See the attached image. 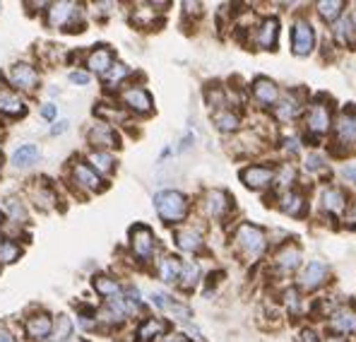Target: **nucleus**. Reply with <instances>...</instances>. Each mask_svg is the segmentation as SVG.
<instances>
[{
	"instance_id": "f257e3e1",
	"label": "nucleus",
	"mask_w": 356,
	"mask_h": 342,
	"mask_svg": "<svg viewBox=\"0 0 356 342\" xmlns=\"http://www.w3.org/2000/svg\"><path fill=\"white\" fill-rule=\"evenodd\" d=\"M334 125V107L327 97H316L303 111V130L306 138L321 140Z\"/></svg>"
},
{
	"instance_id": "f03ea898",
	"label": "nucleus",
	"mask_w": 356,
	"mask_h": 342,
	"mask_svg": "<svg viewBox=\"0 0 356 342\" xmlns=\"http://www.w3.org/2000/svg\"><path fill=\"white\" fill-rule=\"evenodd\" d=\"M234 246H236V251L243 258H248V261H258L267 249L265 229L255 227V224H250V222L238 224L236 234H234Z\"/></svg>"
},
{
	"instance_id": "7ed1b4c3",
	"label": "nucleus",
	"mask_w": 356,
	"mask_h": 342,
	"mask_svg": "<svg viewBox=\"0 0 356 342\" xmlns=\"http://www.w3.org/2000/svg\"><path fill=\"white\" fill-rule=\"evenodd\" d=\"M154 208L161 222L178 224L186 219L188 215V198L181 191H159L154 196Z\"/></svg>"
},
{
	"instance_id": "20e7f679",
	"label": "nucleus",
	"mask_w": 356,
	"mask_h": 342,
	"mask_svg": "<svg viewBox=\"0 0 356 342\" xmlns=\"http://www.w3.org/2000/svg\"><path fill=\"white\" fill-rule=\"evenodd\" d=\"M316 49V29L306 17H298L291 24V51L294 56H311Z\"/></svg>"
},
{
	"instance_id": "39448f33",
	"label": "nucleus",
	"mask_w": 356,
	"mask_h": 342,
	"mask_svg": "<svg viewBox=\"0 0 356 342\" xmlns=\"http://www.w3.org/2000/svg\"><path fill=\"white\" fill-rule=\"evenodd\" d=\"M130 249H133V256L138 258V261H143V263L152 261V256H154V251H156L154 231L149 227H145V224H135V227L130 229Z\"/></svg>"
},
{
	"instance_id": "423d86ee",
	"label": "nucleus",
	"mask_w": 356,
	"mask_h": 342,
	"mask_svg": "<svg viewBox=\"0 0 356 342\" xmlns=\"http://www.w3.org/2000/svg\"><path fill=\"white\" fill-rule=\"evenodd\" d=\"M330 282V267L323 261H311L298 272V289L303 292H318Z\"/></svg>"
},
{
	"instance_id": "0eeeda50",
	"label": "nucleus",
	"mask_w": 356,
	"mask_h": 342,
	"mask_svg": "<svg viewBox=\"0 0 356 342\" xmlns=\"http://www.w3.org/2000/svg\"><path fill=\"white\" fill-rule=\"evenodd\" d=\"M272 263H275L280 275H294L298 267H301V249H298V244H294V241L282 244L280 249L275 251Z\"/></svg>"
},
{
	"instance_id": "6e6552de",
	"label": "nucleus",
	"mask_w": 356,
	"mask_h": 342,
	"mask_svg": "<svg viewBox=\"0 0 356 342\" xmlns=\"http://www.w3.org/2000/svg\"><path fill=\"white\" fill-rule=\"evenodd\" d=\"M334 143L342 147H354L356 145V111L354 107L342 109L334 123Z\"/></svg>"
},
{
	"instance_id": "1a4fd4ad",
	"label": "nucleus",
	"mask_w": 356,
	"mask_h": 342,
	"mask_svg": "<svg viewBox=\"0 0 356 342\" xmlns=\"http://www.w3.org/2000/svg\"><path fill=\"white\" fill-rule=\"evenodd\" d=\"M330 330L339 338H354L356 335V311L352 306H337L330 313Z\"/></svg>"
},
{
	"instance_id": "9d476101",
	"label": "nucleus",
	"mask_w": 356,
	"mask_h": 342,
	"mask_svg": "<svg viewBox=\"0 0 356 342\" xmlns=\"http://www.w3.org/2000/svg\"><path fill=\"white\" fill-rule=\"evenodd\" d=\"M241 181L250 188V191H265L275 183V169L267 164H250L241 171Z\"/></svg>"
},
{
	"instance_id": "9b49d317",
	"label": "nucleus",
	"mask_w": 356,
	"mask_h": 342,
	"mask_svg": "<svg viewBox=\"0 0 356 342\" xmlns=\"http://www.w3.org/2000/svg\"><path fill=\"white\" fill-rule=\"evenodd\" d=\"M250 92H253V99L258 102V107H263V109H272L282 97L277 82L270 80V77H255Z\"/></svg>"
},
{
	"instance_id": "f8f14e48",
	"label": "nucleus",
	"mask_w": 356,
	"mask_h": 342,
	"mask_svg": "<svg viewBox=\"0 0 356 342\" xmlns=\"http://www.w3.org/2000/svg\"><path fill=\"white\" fill-rule=\"evenodd\" d=\"M296 89H291L286 97H280V102L272 107V111H275V118L280 121V123H291V121L298 118V114H301L303 109V99L296 97Z\"/></svg>"
},
{
	"instance_id": "ddd939ff",
	"label": "nucleus",
	"mask_w": 356,
	"mask_h": 342,
	"mask_svg": "<svg viewBox=\"0 0 356 342\" xmlns=\"http://www.w3.org/2000/svg\"><path fill=\"white\" fill-rule=\"evenodd\" d=\"M277 41H280V20L265 17L263 22L255 27V46L263 51H275Z\"/></svg>"
},
{
	"instance_id": "4468645a",
	"label": "nucleus",
	"mask_w": 356,
	"mask_h": 342,
	"mask_svg": "<svg viewBox=\"0 0 356 342\" xmlns=\"http://www.w3.org/2000/svg\"><path fill=\"white\" fill-rule=\"evenodd\" d=\"M205 215L212 219H224L229 215V210H232V196H229L227 191H219V188H214V191H207L205 193Z\"/></svg>"
},
{
	"instance_id": "2eb2a0df",
	"label": "nucleus",
	"mask_w": 356,
	"mask_h": 342,
	"mask_svg": "<svg viewBox=\"0 0 356 342\" xmlns=\"http://www.w3.org/2000/svg\"><path fill=\"white\" fill-rule=\"evenodd\" d=\"M347 193L337 186H327L325 191L321 193V208L323 212H327L330 217H342L347 212Z\"/></svg>"
},
{
	"instance_id": "dca6fc26",
	"label": "nucleus",
	"mask_w": 356,
	"mask_h": 342,
	"mask_svg": "<svg viewBox=\"0 0 356 342\" xmlns=\"http://www.w3.org/2000/svg\"><path fill=\"white\" fill-rule=\"evenodd\" d=\"M120 99H123V104L130 109V111L135 114H152V109H154V104H152V97L149 92L145 87H130L125 89L123 94H120Z\"/></svg>"
},
{
	"instance_id": "f3484780",
	"label": "nucleus",
	"mask_w": 356,
	"mask_h": 342,
	"mask_svg": "<svg viewBox=\"0 0 356 342\" xmlns=\"http://www.w3.org/2000/svg\"><path fill=\"white\" fill-rule=\"evenodd\" d=\"M280 210L289 217H303L308 212V200L298 188H289L280 196Z\"/></svg>"
},
{
	"instance_id": "a211bd4d",
	"label": "nucleus",
	"mask_w": 356,
	"mask_h": 342,
	"mask_svg": "<svg viewBox=\"0 0 356 342\" xmlns=\"http://www.w3.org/2000/svg\"><path fill=\"white\" fill-rule=\"evenodd\" d=\"M332 31H334V39H337L342 46L356 49V22H354L352 13H344L342 17L334 22Z\"/></svg>"
},
{
	"instance_id": "6ab92c4d",
	"label": "nucleus",
	"mask_w": 356,
	"mask_h": 342,
	"mask_svg": "<svg viewBox=\"0 0 356 342\" xmlns=\"http://www.w3.org/2000/svg\"><path fill=\"white\" fill-rule=\"evenodd\" d=\"M111 65H113V51L104 44L97 46V49L87 56V68L92 72H97V75H106V72L111 70Z\"/></svg>"
},
{
	"instance_id": "aec40b11",
	"label": "nucleus",
	"mask_w": 356,
	"mask_h": 342,
	"mask_svg": "<svg viewBox=\"0 0 356 342\" xmlns=\"http://www.w3.org/2000/svg\"><path fill=\"white\" fill-rule=\"evenodd\" d=\"M24 330H27V335L31 340H46L51 333H54V320H51L46 313H34L27 318Z\"/></svg>"
},
{
	"instance_id": "412c9836",
	"label": "nucleus",
	"mask_w": 356,
	"mask_h": 342,
	"mask_svg": "<svg viewBox=\"0 0 356 342\" xmlns=\"http://www.w3.org/2000/svg\"><path fill=\"white\" fill-rule=\"evenodd\" d=\"M202 244H205V239H202V234L197 229L193 227L176 229V246L181 251H186V254H197L202 249Z\"/></svg>"
},
{
	"instance_id": "4be33fe9",
	"label": "nucleus",
	"mask_w": 356,
	"mask_h": 342,
	"mask_svg": "<svg viewBox=\"0 0 356 342\" xmlns=\"http://www.w3.org/2000/svg\"><path fill=\"white\" fill-rule=\"evenodd\" d=\"M10 77H13V82L19 89H34L39 85V72H36L34 65H29V63H17V65H13Z\"/></svg>"
},
{
	"instance_id": "5701e85b",
	"label": "nucleus",
	"mask_w": 356,
	"mask_h": 342,
	"mask_svg": "<svg viewBox=\"0 0 356 342\" xmlns=\"http://www.w3.org/2000/svg\"><path fill=\"white\" fill-rule=\"evenodd\" d=\"M27 111L24 102L19 99V94L10 92V89H0V116H8V118H17Z\"/></svg>"
},
{
	"instance_id": "b1692460",
	"label": "nucleus",
	"mask_w": 356,
	"mask_h": 342,
	"mask_svg": "<svg viewBox=\"0 0 356 342\" xmlns=\"http://www.w3.org/2000/svg\"><path fill=\"white\" fill-rule=\"evenodd\" d=\"M89 143H92L94 147H116L118 145V135H116V130L111 128V125H106V123H97L92 130H89Z\"/></svg>"
},
{
	"instance_id": "393cba45",
	"label": "nucleus",
	"mask_w": 356,
	"mask_h": 342,
	"mask_svg": "<svg viewBox=\"0 0 356 342\" xmlns=\"http://www.w3.org/2000/svg\"><path fill=\"white\" fill-rule=\"evenodd\" d=\"M212 121H214V128L222 130V133H236L241 128V116L232 109H219V111L212 114Z\"/></svg>"
},
{
	"instance_id": "a878e982",
	"label": "nucleus",
	"mask_w": 356,
	"mask_h": 342,
	"mask_svg": "<svg viewBox=\"0 0 356 342\" xmlns=\"http://www.w3.org/2000/svg\"><path fill=\"white\" fill-rule=\"evenodd\" d=\"M75 10H77L75 3H54L49 8V15H46V24H49V27H63Z\"/></svg>"
},
{
	"instance_id": "bb28decb",
	"label": "nucleus",
	"mask_w": 356,
	"mask_h": 342,
	"mask_svg": "<svg viewBox=\"0 0 356 342\" xmlns=\"http://www.w3.org/2000/svg\"><path fill=\"white\" fill-rule=\"evenodd\" d=\"M72 178H75V181L80 183L82 188H87V191H99V188L104 186L102 178H99V173L92 171L85 164H75V166H72Z\"/></svg>"
},
{
	"instance_id": "cd10ccee",
	"label": "nucleus",
	"mask_w": 356,
	"mask_h": 342,
	"mask_svg": "<svg viewBox=\"0 0 356 342\" xmlns=\"http://www.w3.org/2000/svg\"><path fill=\"white\" fill-rule=\"evenodd\" d=\"M94 289H97L102 297H106L108 302H118V299H123V289L113 277L108 275H97L94 277Z\"/></svg>"
},
{
	"instance_id": "c85d7f7f",
	"label": "nucleus",
	"mask_w": 356,
	"mask_h": 342,
	"mask_svg": "<svg viewBox=\"0 0 356 342\" xmlns=\"http://www.w3.org/2000/svg\"><path fill=\"white\" fill-rule=\"evenodd\" d=\"M344 8H347L344 0H321V3L316 5V13L321 15L325 22L334 24L344 15Z\"/></svg>"
},
{
	"instance_id": "c756f323",
	"label": "nucleus",
	"mask_w": 356,
	"mask_h": 342,
	"mask_svg": "<svg viewBox=\"0 0 356 342\" xmlns=\"http://www.w3.org/2000/svg\"><path fill=\"white\" fill-rule=\"evenodd\" d=\"M200 280V267L193 261H181V272H178V285L183 289H193Z\"/></svg>"
},
{
	"instance_id": "7c9ffc66",
	"label": "nucleus",
	"mask_w": 356,
	"mask_h": 342,
	"mask_svg": "<svg viewBox=\"0 0 356 342\" xmlns=\"http://www.w3.org/2000/svg\"><path fill=\"white\" fill-rule=\"evenodd\" d=\"M36 160H39V147L36 145H22V147H17L13 155V164L17 166V169H27Z\"/></svg>"
},
{
	"instance_id": "2f4dec72",
	"label": "nucleus",
	"mask_w": 356,
	"mask_h": 342,
	"mask_svg": "<svg viewBox=\"0 0 356 342\" xmlns=\"http://www.w3.org/2000/svg\"><path fill=\"white\" fill-rule=\"evenodd\" d=\"M178 272H181V261L174 256H164L159 261V280L161 282H178Z\"/></svg>"
},
{
	"instance_id": "473e14b6",
	"label": "nucleus",
	"mask_w": 356,
	"mask_h": 342,
	"mask_svg": "<svg viewBox=\"0 0 356 342\" xmlns=\"http://www.w3.org/2000/svg\"><path fill=\"white\" fill-rule=\"evenodd\" d=\"M166 330V325L159 318H147L143 325L138 328V342H152L156 335H161Z\"/></svg>"
},
{
	"instance_id": "72a5a7b5",
	"label": "nucleus",
	"mask_w": 356,
	"mask_h": 342,
	"mask_svg": "<svg viewBox=\"0 0 356 342\" xmlns=\"http://www.w3.org/2000/svg\"><path fill=\"white\" fill-rule=\"evenodd\" d=\"M282 302H284V306H286V311H289L291 318L301 316L303 306H301V289H298V287L284 289V294H282Z\"/></svg>"
},
{
	"instance_id": "f704fd0d",
	"label": "nucleus",
	"mask_w": 356,
	"mask_h": 342,
	"mask_svg": "<svg viewBox=\"0 0 356 342\" xmlns=\"http://www.w3.org/2000/svg\"><path fill=\"white\" fill-rule=\"evenodd\" d=\"M89 162H92V166L97 171H102V173H111L113 169H116V160H113L108 152H104V150H97V152H92L89 155Z\"/></svg>"
},
{
	"instance_id": "c9c22d12",
	"label": "nucleus",
	"mask_w": 356,
	"mask_h": 342,
	"mask_svg": "<svg viewBox=\"0 0 356 342\" xmlns=\"http://www.w3.org/2000/svg\"><path fill=\"white\" fill-rule=\"evenodd\" d=\"M303 166H306V171H311V173H323V171H327V160L321 155V152H308L306 155V162H303Z\"/></svg>"
},
{
	"instance_id": "e433bc0d",
	"label": "nucleus",
	"mask_w": 356,
	"mask_h": 342,
	"mask_svg": "<svg viewBox=\"0 0 356 342\" xmlns=\"http://www.w3.org/2000/svg\"><path fill=\"white\" fill-rule=\"evenodd\" d=\"M128 75H130L128 65H123V63H113L111 70H108L106 75H104V80H106V85H108V87H116V85H120V82H123Z\"/></svg>"
},
{
	"instance_id": "4c0bfd02",
	"label": "nucleus",
	"mask_w": 356,
	"mask_h": 342,
	"mask_svg": "<svg viewBox=\"0 0 356 342\" xmlns=\"http://www.w3.org/2000/svg\"><path fill=\"white\" fill-rule=\"evenodd\" d=\"M205 99L209 107H214L219 111V109H227V94H224V89L219 85H212L205 89Z\"/></svg>"
},
{
	"instance_id": "58836bf2",
	"label": "nucleus",
	"mask_w": 356,
	"mask_h": 342,
	"mask_svg": "<svg viewBox=\"0 0 356 342\" xmlns=\"http://www.w3.org/2000/svg\"><path fill=\"white\" fill-rule=\"evenodd\" d=\"M72 335V320L67 316H58V323L54 330V342H67Z\"/></svg>"
},
{
	"instance_id": "ea45409f",
	"label": "nucleus",
	"mask_w": 356,
	"mask_h": 342,
	"mask_svg": "<svg viewBox=\"0 0 356 342\" xmlns=\"http://www.w3.org/2000/svg\"><path fill=\"white\" fill-rule=\"evenodd\" d=\"M19 246L17 244H13V241H3L0 244V263H15L19 258Z\"/></svg>"
},
{
	"instance_id": "a19ab883",
	"label": "nucleus",
	"mask_w": 356,
	"mask_h": 342,
	"mask_svg": "<svg viewBox=\"0 0 356 342\" xmlns=\"http://www.w3.org/2000/svg\"><path fill=\"white\" fill-rule=\"evenodd\" d=\"M5 208H8L10 215H13V222H24V219H27V212H24L22 203H19L17 198H8V200H5Z\"/></svg>"
},
{
	"instance_id": "79ce46f5",
	"label": "nucleus",
	"mask_w": 356,
	"mask_h": 342,
	"mask_svg": "<svg viewBox=\"0 0 356 342\" xmlns=\"http://www.w3.org/2000/svg\"><path fill=\"white\" fill-rule=\"evenodd\" d=\"M298 342H321V335H318L316 328L306 325V328L298 330Z\"/></svg>"
},
{
	"instance_id": "37998d69",
	"label": "nucleus",
	"mask_w": 356,
	"mask_h": 342,
	"mask_svg": "<svg viewBox=\"0 0 356 342\" xmlns=\"http://www.w3.org/2000/svg\"><path fill=\"white\" fill-rule=\"evenodd\" d=\"M70 82H72V85H80V87L89 85V72H85V70H72L70 72Z\"/></svg>"
},
{
	"instance_id": "c03bdc74",
	"label": "nucleus",
	"mask_w": 356,
	"mask_h": 342,
	"mask_svg": "<svg viewBox=\"0 0 356 342\" xmlns=\"http://www.w3.org/2000/svg\"><path fill=\"white\" fill-rule=\"evenodd\" d=\"M342 219H344V227H347V229H356V205H354V208H349L347 212L342 215Z\"/></svg>"
},
{
	"instance_id": "a18cd8bd",
	"label": "nucleus",
	"mask_w": 356,
	"mask_h": 342,
	"mask_svg": "<svg viewBox=\"0 0 356 342\" xmlns=\"http://www.w3.org/2000/svg\"><path fill=\"white\" fill-rule=\"evenodd\" d=\"M342 176L347 178L352 186H356V164H344L342 166Z\"/></svg>"
},
{
	"instance_id": "49530a36",
	"label": "nucleus",
	"mask_w": 356,
	"mask_h": 342,
	"mask_svg": "<svg viewBox=\"0 0 356 342\" xmlns=\"http://www.w3.org/2000/svg\"><path fill=\"white\" fill-rule=\"evenodd\" d=\"M183 13L195 15V17H197V15H202V5L200 3H186V5H183Z\"/></svg>"
},
{
	"instance_id": "de8ad7c7",
	"label": "nucleus",
	"mask_w": 356,
	"mask_h": 342,
	"mask_svg": "<svg viewBox=\"0 0 356 342\" xmlns=\"http://www.w3.org/2000/svg\"><path fill=\"white\" fill-rule=\"evenodd\" d=\"M41 116H44V118H54V116H56V107H54V104H46V107L44 109H41Z\"/></svg>"
},
{
	"instance_id": "09e8293b",
	"label": "nucleus",
	"mask_w": 356,
	"mask_h": 342,
	"mask_svg": "<svg viewBox=\"0 0 356 342\" xmlns=\"http://www.w3.org/2000/svg\"><path fill=\"white\" fill-rule=\"evenodd\" d=\"M0 342H15V335L10 333V330L0 328Z\"/></svg>"
},
{
	"instance_id": "8fccbe9b",
	"label": "nucleus",
	"mask_w": 356,
	"mask_h": 342,
	"mask_svg": "<svg viewBox=\"0 0 356 342\" xmlns=\"http://www.w3.org/2000/svg\"><path fill=\"white\" fill-rule=\"evenodd\" d=\"M65 128H67V125H65V121H63L60 125H54V130H51V133H54V135H58V133H63V130H65Z\"/></svg>"
},
{
	"instance_id": "3c124183",
	"label": "nucleus",
	"mask_w": 356,
	"mask_h": 342,
	"mask_svg": "<svg viewBox=\"0 0 356 342\" xmlns=\"http://www.w3.org/2000/svg\"><path fill=\"white\" fill-rule=\"evenodd\" d=\"M166 342H188L186 338H171V340H166Z\"/></svg>"
},
{
	"instance_id": "603ef678",
	"label": "nucleus",
	"mask_w": 356,
	"mask_h": 342,
	"mask_svg": "<svg viewBox=\"0 0 356 342\" xmlns=\"http://www.w3.org/2000/svg\"><path fill=\"white\" fill-rule=\"evenodd\" d=\"M67 342H87V340H82V338H70Z\"/></svg>"
},
{
	"instance_id": "864d4df0",
	"label": "nucleus",
	"mask_w": 356,
	"mask_h": 342,
	"mask_svg": "<svg viewBox=\"0 0 356 342\" xmlns=\"http://www.w3.org/2000/svg\"><path fill=\"white\" fill-rule=\"evenodd\" d=\"M354 111H356V107H354Z\"/></svg>"
}]
</instances>
